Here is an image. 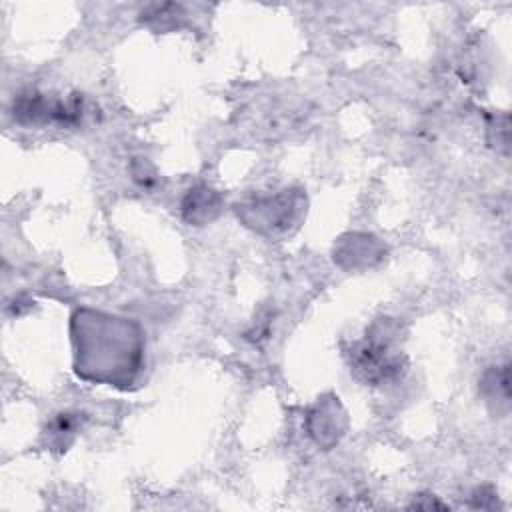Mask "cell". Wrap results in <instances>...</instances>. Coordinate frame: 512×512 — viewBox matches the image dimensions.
<instances>
[{
	"label": "cell",
	"mask_w": 512,
	"mask_h": 512,
	"mask_svg": "<svg viewBox=\"0 0 512 512\" xmlns=\"http://www.w3.org/2000/svg\"><path fill=\"white\" fill-rule=\"evenodd\" d=\"M222 208V194L206 184H196L188 188L180 200V214L190 226H206L214 222L220 216Z\"/></svg>",
	"instance_id": "cell-7"
},
{
	"label": "cell",
	"mask_w": 512,
	"mask_h": 512,
	"mask_svg": "<svg viewBox=\"0 0 512 512\" xmlns=\"http://www.w3.org/2000/svg\"><path fill=\"white\" fill-rule=\"evenodd\" d=\"M130 174L132 180L142 188V190H156L160 184V174L156 172V168L148 162V158H132L130 162Z\"/></svg>",
	"instance_id": "cell-10"
},
{
	"label": "cell",
	"mask_w": 512,
	"mask_h": 512,
	"mask_svg": "<svg viewBox=\"0 0 512 512\" xmlns=\"http://www.w3.org/2000/svg\"><path fill=\"white\" fill-rule=\"evenodd\" d=\"M306 214L302 190L284 188L274 194H258L236 204V216L244 226L266 238L292 234Z\"/></svg>",
	"instance_id": "cell-3"
},
{
	"label": "cell",
	"mask_w": 512,
	"mask_h": 512,
	"mask_svg": "<svg viewBox=\"0 0 512 512\" xmlns=\"http://www.w3.org/2000/svg\"><path fill=\"white\" fill-rule=\"evenodd\" d=\"M70 342L74 372L86 382L128 390L144 370L146 334L132 318L76 308L70 316Z\"/></svg>",
	"instance_id": "cell-1"
},
{
	"label": "cell",
	"mask_w": 512,
	"mask_h": 512,
	"mask_svg": "<svg viewBox=\"0 0 512 512\" xmlns=\"http://www.w3.org/2000/svg\"><path fill=\"white\" fill-rule=\"evenodd\" d=\"M410 508H424V510H430V508H448V504L440 502L434 494H418V496H414Z\"/></svg>",
	"instance_id": "cell-11"
},
{
	"label": "cell",
	"mask_w": 512,
	"mask_h": 512,
	"mask_svg": "<svg viewBox=\"0 0 512 512\" xmlns=\"http://www.w3.org/2000/svg\"><path fill=\"white\" fill-rule=\"evenodd\" d=\"M480 390H482L486 402H496V410H498V406L508 408V400H510L508 364L492 366L490 370H486L480 380Z\"/></svg>",
	"instance_id": "cell-9"
},
{
	"label": "cell",
	"mask_w": 512,
	"mask_h": 512,
	"mask_svg": "<svg viewBox=\"0 0 512 512\" xmlns=\"http://www.w3.org/2000/svg\"><path fill=\"white\" fill-rule=\"evenodd\" d=\"M306 428L316 444L324 448H330L332 444H336L346 428V414L338 398L318 400L308 412Z\"/></svg>",
	"instance_id": "cell-6"
},
{
	"label": "cell",
	"mask_w": 512,
	"mask_h": 512,
	"mask_svg": "<svg viewBox=\"0 0 512 512\" xmlns=\"http://www.w3.org/2000/svg\"><path fill=\"white\" fill-rule=\"evenodd\" d=\"M332 254L338 266L346 270H360L382 262L386 256V246L372 234L350 232L336 240Z\"/></svg>",
	"instance_id": "cell-5"
},
{
	"label": "cell",
	"mask_w": 512,
	"mask_h": 512,
	"mask_svg": "<svg viewBox=\"0 0 512 512\" xmlns=\"http://www.w3.org/2000/svg\"><path fill=\"white\" fill-rule=\"evenodd\" d=\"M10 112L14 122L22 126L78 128L90 114V108L82 94H70L64 98L28 88L14 96Z\"/></svg>",
	"instance_id": "cell-4"
},
{
	"label": "cell",
	"mask_w": 512,
	"mask_h": 512,
	"mask_svg": "<svg viewBox=\"0 0 512 512\" xmlns=\"http://www.w3.org/2000/svg\"><path fill=\"white\" fill-rule=\"evenodd\" d=\"M400 326L390 318L376 320L362 340L346 350L350 372L364 384L382 386L402 378L406 370L404 354L398 346Z\"/></svg>",
	"instance_id": "cell-2"
},
{
	"label": "cell",
	"mask_w": 512,
	"mask_h": 512,
	"mask_svg": "<svg viewBox=\"0 0 512 512\" xmlns=\"http://www.w3.org/2000/svg\"><path fill=\"white\" fill-rule=\"evenodd\" d=\"M84 420H86V416H84L82 412H70V410H66V412L56 414V416L48 422V426H46V430H44L48 448H50V450H58V452L66 450V448L74 442V438H76V434L80 432Z\"/></svg>",
	"instance_id": "cell-8"
}]
</instances>
